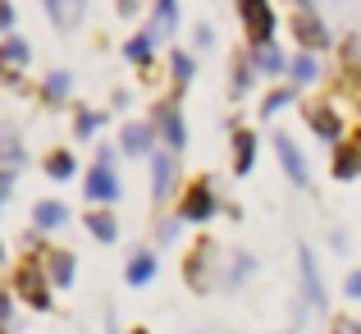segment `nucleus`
Instances as JSON below:
<instances>
[{"label": "nucleus", "instance_id": "obj_32", "mask_svg": "<svg viewBox=\"0 0 361 334\" xmlns=\"http://www.w3.org/2000/svg\"><path fill=\"white\" fill-rule=\"evenodd\" d=\"M9 193V174H5V169H0V197H5Z\"/></svg>", "mask_w": 361, "mask_h": 334}, {"label": "nucleus", "instance_id": "obj_9", "mask_svg": "<svg viewBox=\"0 0 361 334\" xmlns=\"http://www.w3.org/2000/svg\"><path fill=\"white\" fill-rule=\"evenodd\" d=\"M311 129L329 142V138H338V133H343V124H338V114L329 110V106H311Z\"/></svg>", "mask_w": 361, "mask_h": 334}, {"label": "nucleus", "instance_id": "obj_26", "mask_svg": "<svg viewBox=\"0 0 361 334\" xmlns=\"http://www.w3.org/2000/svg\"><path fill=\"white\" fill-rule=\"evenodd\" d=\"M156 18H160V32H169V28H174V0H160Z\"/></svg>", "mask_w": 361, "mask_h": 334}, {"label": "nucleus", "instance_id": "obj_6", "mask_svg": "<svg viewBox=\"0 0 361 334\" xmlns=\"http://www.w3.org/2000/svg\"><path fill=\"white\" fill-rule=\"evenodd\" d=\"M46 9H51V18H55V28H78V18H82V0H46Z\"/></svg>", "mask_w": 361, "mask_h": 334}, {"label": "nucleus", "instance_id": "obj_15", "mask_svg": "<svg viewBox=\"0 0 361 334\" xmlns=\"http://www.w3.org/2000/svg\"><path fill=\"white\" fill-rule=\"evenodd\" d=\"M302 280H307V293L316 307H325V293H320V280H316V266H311V252H302Z\"/></svg>", "mask_w": 361, "mask_h": 334}, {"label": "nucleus", "instance_id": "obj_25", "mask_svg": "<svg viewBox=\"0 0 361 334\" xmlns=\"http://www.w3.org/2000/svg\"><path fill=\"white\" fill-rule=\"evenodd\" d=\"M97 124H101V114H92V110H78V138H87V133H97Z\"/></svg>", "mask_w": 361, "mask_h": 334}, {"label": "nucleus", "instance_id": "obj_22", "mask_svg": "<svg viewBox=\"0 0 361 334\" xmlns=\"http://www.w3.org/2000/svg\"><path fill=\"white\" fill-rule=\"evenodd\" d=\"M51 280L55 284H69L73 280V261H69V256H51Z\"/></svg>", "mask_w": 361, "mask_h": 334}, {"label": "nucleus", "instance_id": "obj_30", "mask_svg": "<svg viewBox=\"0 0 361 334\" xmlns=\"http://www.w3.org/2000/svg\"><path fill=\"white\" fill-rule=\"evenodd\" d=\"M14 23V5H5V0H0V28H9Z\"/></svg>", "mask_w": 361, "mask_h": 334}, {"label": "nucleus", "instance_id": "obj_10", "mask_svg": "<svg viewBox=\"0 0 361 334\" xmlns=\"http://www.w3.org/2000/svg\"><path fill=\"white\" fill-rule=\"evenodd\" d=\"M156 119H160V129H165L169 147H183V124H178V110H174V106H160Z\"/></svg>", "mask_w": 361, "mask_h": 334}, {"label": "nucleus", "instance_id": "obj_2", "mask_svg": "<svg viewBox=\"0 0 361 334\" xmlns=\"http://www.w3.org/2000/svg\"><path fill=\"white\" fill-rule=\"evenodd\" d=\"M110 156H115V151H101L97 169L87 174V197H92V202H115V197H119V179L110 174Z\"/></svg>", "mask_w": 361, "mask_h": 334}, {"label": "nucleus", "instance_id": "obj_23", "mask_svg": "<svg viewBox=\"0 0 361 334\" xmlns=\"http://www.w3.org/2000/svg\"><path fill=\"white\" fill-rule=\"evenodd\" d=\"M46 169H51V174H55V179H69V174H73V160H69V156H64V151H55V156H51V160H46Z\"/></svg>", "mask_w": 361, "mask_h": 334}, {"label": "nucleus", "instance_id": "obj_4", "mask_svg": "<svg viewBox=\"0 0 361 334\" xmlns=\"http://www.w3.org/2000/svg\"><path fill=\"white\" fill-rule=\"evenodd\" d=\"M18 293H23L32 307H46V302H51L46 280H42V270H37V266H23V270H18Z\"/></svg>", "mask_w": 361, "mask_h": 334}, {"label": "nucleus", "instance_id": "obj_19", "mask_svg": "<svg viewBox=\"0 0 361 334\" xmlns=\"http://www.w3.org/2000/svg\"><path fill=\"white\" fill-rule=\"evenodd\" d=\"M0 60H9V64H23V60H27V46L18 42V37H9V42L0 46Z\"/></svg>", "mask_w": 361, "mask_h": 334}, {"label": "nucleus", "instance_id": "obj_13", "mask_svg": "<svg viewBox=\"0 0 361 334\" xmlns=\"http://www.w3.org/2000/svg\"><path fill=\"white\" fill-rule=\"evenodd\" d=\"M151 275H156V261H151V252H137V256L128 261V280H133V284H147Z\"/></svg>", "mask_w": 361, "mask_h": 334}, {"label": "nucleus", "instance_id": "obj_8", "mask_svg": "<svg viewBox=\"0 0 361 334\" xmlns=\"http://www.w3.org/2000/svg\"><path fill=\"white\" fill-rule=\"evenodd\" d=\"M274 147H279V156H283V169H288V179H298V184H307V165H302V156H298V147H293V138H274Z\"/></svg>", "mask_w": 361, "mask_h": 334}, {"label": "nucleus", "instance_id": "obj_17", "mask_svg": "<svg viewBox=\"0 0 361 334\" xmlns=\"http://www.w3.org/2000/svg\"><path fill=\"white\" fill-rule=\"evenodd\" d=\"M151 46H156V32L133 37V42H128V60H147V55H151Z\"/></svg>", "mask_w": 361, "mask_h": 334}, {"label": "nucleus", "instance_id": "obj_16", "mask_svg": "<svg viewBox=\"0 0 361 334\" xmlns=\"http://www.w3.org/2000/svg\"><path fill=\"white\" fill-rule=\"evenodd\" d=\"M233 147H238V169L247 174V169H252V151H256V138H252V133H238V138H233Z\"/></svg>", "mask_w": 361, "mask_h": 334}, {"label": "nucleus", "instance_id": "obj_33", "mask_svg": "<svg viewBox=\"0 0 361 334\" xmlns=\"http://www.w3.org/2000/svg\"><path fill=\"white\" fill-rule=\"evenodd\" d=\"M0 316H9V298H5V293H0Z\"/></svg>", "mask_w": 361, "mask_h": 334}, {"label": "nucleus", "instance_id": "obj_11", "mask_svg": "<svg viewBox=\"0 0 361 334\" xmlns=\"http://www.w3.org/2000/svg\"><path fill=\"white\" fill-rule=\"evenodd\" d=\"M147 147H151V129L147 124H128V129H123V151L137 156V151H147Z\"/></svg>", "mask_w": 361, "mask_h": 334}, {"label": "nucleus", "instance_id": "obj_28", "mask_svg": "<svg viewBox=\"0 0 361 334\" xmlns=\"http://www.w3.org/2000/svg\"><path fill=\"white\" fill-rule=\"evenodd\" d=\"M334 334H361V321H353V316H338V321H334Z\"/></svg>", "mask_w": 361, "mask_h": 334}, {"label": "nucleus", "instance_id": "obj_3", "mask_svg": "<svg viewBox=\"0 0 361 334\" xmlns=\"http://www.w3.org/2000/svg\"><path fill=\"white\" fill-rule=\"evenodd\" d=\"M243 18H247V32H252V42H256V46L270 42V32H274V14H270V5H265V0H243Z\"/></svg>", "mask_w": 361, "mask_h": 334}, {"label": "nucleus", "instance_id": "obj_1", "mask_svg": "<svg viewBox=\"0 0 361 334\" xmlns=\"http://www.w3.org/2000/svg\"><path fill=\"white\" fill-rule=\"evenodd\" d=\"M293 37H298L307 51H325L329 46V32H325V23L311 14V5H298V14H293Z\"/></svg>", "mask_w": 361, "mask_h": 334}, {"label": "nucleus", "instance_id": "obj_12", "mask_svg": "<svg viewBox=\"0 0 361 334\" xmlns=\"http://www.w3.org/2000/svg\"><path fill=\"white\" fill-rule=\"evenodd\" d=\"M256 69H261V73H279L283 69V55L274 51L270 42H261V46H256Z\"/></svg>", "mask_w": 361, "mask_h": 334}, {"label": "nucleus", "instance_id": "obj_14", "mask_svg": "<svg viewBox=\"0 0 361 334\" xmlns=\"http://www.w3.org/2000/svg\"><path fill=\"white\" fill-rule=\"evenodd\" d=\"M32 220L42 225V229H55V225H64V206H60V202H42V206L32 211Z\"/></svg>", "mask_w": 361, "mask_h": 334}, {"label": "nucleus", "instance_id": "obj_24", "mask_svg": "<svg viewBox=\"0 0 361 334\" xmlns=\"http://www.w3.org/2000/svg\"><path fill=\"white\" fill-rule=\"evenodd\" d=\"M46 92H51V101H60L64 92H69V73H51V78H46Z\"/></svg>", "mask_w": 361, "mask_h": 334}, {"label": "nucleus", "instance_id": "obj_21", "mask_svg": "<svg viewBox=\"0 0 361 334\" xmlns=\"http://www.w3.org/2000/svg\"><path fill=\"white\" fill-rule=\"evenodd\" d=\"M92 234L101 238V243H115V220H110V215H92Z\"/></svg>", "mask_w": 361, "mask_h": 334}, {"label": "nucleus", "instance_id": "obj_7", "mask_svg": "<svg viewBox=\"0 0 361 334\" xmlns=\"http://www.w3.org/2000/svg\"><path fill=\"white\" fill-rule=\"evenodd\" d=\"M151 169H156V188H151V197H156V202H165V197H169V184H174V156H151Z\"/></svg>", "mask_w": 361, "mask_h": 334}, {"label": "nucleus", "instance_id": "obj_31", "mask_svg": "<svg viewBox=\"0 0 361 334\" xmlns=\"http://www.w3.org/2000/svg\"><path fill=\"white\" fill-rule=\"evenodd\" d=\"M348 293H353V298H361V275H353V280H348Z\"/></svg>", "mask_w": 361, "mask_h": 334}, {"label": "nucleus", "instance_id": "obj_27", "mask_svg": "<svg viewBox=\"0 0 361 334\" xmlns=\"http://www.w3.org/2000/svg\"><path fill=\"white\" fill-rule=\"evenodd\" d=\"M174 78H178V83L192 78V60H188V55H174Z\"/></svg>", "mask_w": 361, "mask_h": 334}, {"label": "nucleus", "instance_id": "obj_20", "mask_svg": "<svg viewBox=\"0 0 361 334\" xmlns=\"http://www.w3.org/2000/svg\"><path fill=\"white\" fill-rule=\"evenodd\" d=\"M288 69H293V78H298V83H311V78H316V60H311V55H298Z\"/></svg>", "mask_w": 361, "mask_h": 334}, {"label": "nucleus", "instance_id": "obj_18", "mask_svg": "<svg viewBox=\"0 0 361 334\" xmlns=\"http://www.w3.org/2000/svg\"><path fill=\"white\" fill-rule=\"evenodd\" d=\"M357 156H361V151H338V165H334V174H338V179H353L357 169H361V160H357Z\"/></svg>", "mask_w": 361, "mask_h": 334}, {"label": "nucleus", "instance_id": "obj_29", "mask_svg": "<svg viewBox=\"0 0 361 334\" xmlns=\"http://www.w3.org/2000/svg\"><path fill=\"white\" fill-rule=\"evenodd\" d=\"M288 101H293V92H274V97L265 101V114H274L279 106H288Z\"/></svg>", "mask_w": 361, "mask_h": 334}, {"label": "nucleus", "instance_id": "obj_5", "mask_svg": "<svg viewBox=\"0 0 361 334\" xmlns=\"http://www.w3.org/2000/svg\"><path fill=\"white\" fill-rule=\"evenodd\" d=\"M211 211H215V197H211V188H206V184H197L192 193L183 197V215H188V220H206Z\"/></svg>", "mask_w": 361, "mask_h": 334}]
</instances>
